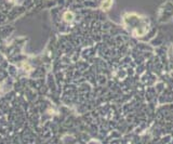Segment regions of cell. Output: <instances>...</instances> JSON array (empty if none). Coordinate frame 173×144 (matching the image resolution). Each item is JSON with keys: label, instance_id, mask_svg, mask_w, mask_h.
<instances>
[{"label": "cell", "instance_id": "obj_1", "mask_svg": "<svg viewBox=\"0 0 173 144\" xmlns=\"http://www.w3.org/2000/svg\"><path fill=\"white\" fill-rule=\"evenodd\" d=\"M63 19H64L65 22H71V21L74 20V14H73L71 12H66V13H64Z\"/></svg>", "mask_w": 173, "mask_h": 144}, {"label": "cell", "instance_id": "obj_2", "mask_svg": "<svg viewBox=\"0 0 173 144\" xmlns=\"http://www.w3.org/2000/svg\"><path fill=\"white\" fill-rule=\"evenodd\" d=\"M111 0H105L103 3H102V8L104 9V10H108V9L111 8Z\"/></svg>", "mask_w": 173, "mask_h": 144}]
</instances>
